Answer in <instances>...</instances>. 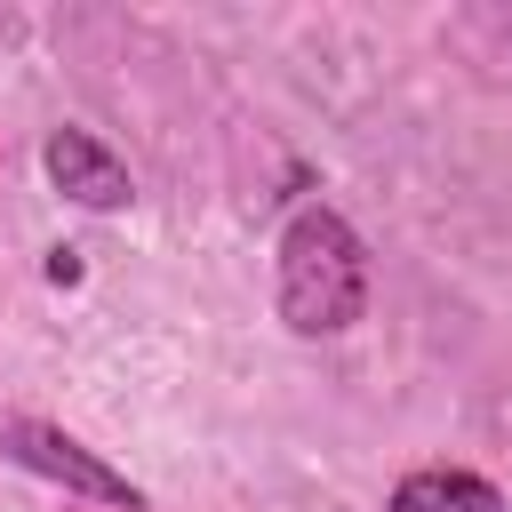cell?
<instances>
[{
	"instance_id": "obj_3",
	"label": "cell",
	"mask_w": 512,
	"mask_h": 512,
	"mask_svg": "<svg viewBox=\"0 0 512 512\" xmlns=\"http://www.w3.org/2000/svg\"><path fill=\"white\" fill-rule=\"evenodd\" d=\"M40 160H48V184H56L64 200H80V208H128V168H120L88 128H56Z\"/></svg>"
},
{
	"instance_id": "obj_1",
	"label": "cell",
	"mask_w": 512,
	"mask_h": 512,
	"mask_svg": "<svg viewBox=\"0 0 512 512\" xmlns=\"http://www.w3.org/2000/svg\"><path fill=\"white\" fill-rule=\"evenodd\" d=\"M280 320L296 336H344L368 312V248L336 208H296L280 232Z\"/></svg>"
},
{
	"instance_id": "obj_4",
	"label": "cell",
	"mask_w": 512,
	"mask_h": 512,
	"mask_svg": "<svg viewBox=\"0 0 512 512\" xmlns=\"http://www.w3.org/2000/svg\"><path fill=\"white\" fill-rule=\"evenodd\" d=\"M392 512H504V496H496V480H480V472L416 464V472L392 488Z\"/></svg>"
},
{
	"instance_id": "obj_5",
	"label": "cell",
	"mask_w": 512,
	"mask_h": 512,
	"mask_svg": "<svg viewBox=\"0 0 512 512\" xmlns=\"http://www.w3.org/2000/svg\"><path fill=\"white\" fill-rule=\"evenodd\" d=\"M48 280L72 288V280H80V248H48Z\"/></svg>"
},
{
	"instance_id": "obj_2",
	"label": "cell",
	"mask_w": 512,
	"mask_h": 512,
	"mask_svg": "<svg viewBox=\"0 0 512 512\" xmlns=\"http://www.w3.org/2000/svg\"><path fill=\"white\" fill-rule=\"evenodd\" d=\"M0 456L24 464V472H40V480H56V488H72V496L112 504V512H144V488H136L128 472H112L96 448H80L72 432H56V424H40V416H8V424H0Z\"/></svg>"
}]
</instances>
